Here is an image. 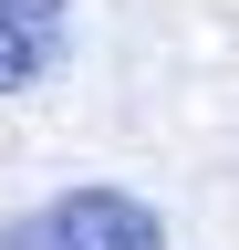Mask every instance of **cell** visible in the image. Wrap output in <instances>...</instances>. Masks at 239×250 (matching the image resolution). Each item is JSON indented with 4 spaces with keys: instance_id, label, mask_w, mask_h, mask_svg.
Instances as JSON below:
<instances>
[{
    "instance_id": "6da1fadb",
    "label": "cell",
    "mask_w": 239,
    "mask_h": 250,
    "mask_svg": "<svg viewBox=\"0 0 239 250\" xmlns=\"http://www.w3.org/2000/svg\"><path fill=\"white\" fill-rule=\"evenodd\" d=\"M0 250H166V208L135 188H52L42 208L0 219Z\"/></svg>"
},
{
    "instance_id": "7a4b0ae2",
    "label": "cell",
    "mask_w": 239,
    "mask_h": 250,
    "mask_svg": "<svg viewBox=\"0 0 239 250\" xmlns=\"http://www.w3.org/2000/svg\"><path fill=\"white\" fill-rule=\"evenodd\" d=\"M73 62V0H0V94H32Z\"/></svg>"
}]
</instances>
